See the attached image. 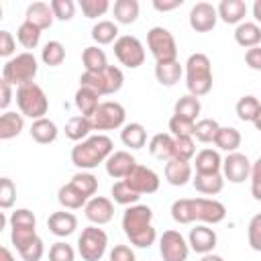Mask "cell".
Returning <instances> with one entry per match:
<instances>
[{
	"label": "cell",
	"mask_w": 261,
	"mask_h": 261,
	"mask_svg": "<svg viewBox=\"0 0 261 261\" xmlns=\"http://www.w3.org/2000/svg\"><path fill=\"white\" fill-rule=\"evenodd\" d=\"M29 133H31V139L37 141V143H41V145L53 143V141L57 139V135H59L57 124H55L53 120H49L47 116H45V118H39V120H33Z\"/></svg>",
	"instance_id": "obj_28"
},
{
	"label": "cell",
	"mask_w": 261,
	"mask_h": 261,
	"mask_svg": "<svg viewBox=\"0 0 261 261\" xmlns=\"http://www.w3.org/2000/svg\"><path fill=\"white\" fill-rule=\"evenodd\" d=\"M122 82H124L122 69L116 67V65H108V67H104L102 71H96V73L84 71L82 77H80V86L94 90L98 96L116 94L122 88Z\"/></svg>",
	"instance_id": "obj_7"
},
{
	"label": "cell",
	"mask_w": 261,
	"mask_h": 261,
	"mask_svg": "<svg viewBox=\"0 0 261 261\" xmlns=\"http://www.w3.org/2000/svg\"><path fill=\"white\" fill-rule=\"evenodd\" d=\"M196 173H220L222 157L216 149H202L196 153Z\"/></svg>",
	"instance_id": "obj_29"
},
{
	"label": "cell",
	"mask_w": 261,
	"mask_h": 261,
	"mask_svg": "<svg viewBox=\"0 0 261 261\" xmlns=\"http://www.w3.org/2000/svg\"><path fill=\"white\" fill-rule=\"evenodd\" d=\"M224 204L214 198H179L171 204V218L179 224H218L224 220Z\"/></svg>",
	"instance_id": "obj_1"
},
{
	"label": "cell",
	"mask_w": 261,
	"mask_h": 261,
	"mask_svg": "<svg viewBox=\"0 0 261 261\" xmlns=\"http://www.w3.org/2000/svg\"><path fill=\"white\" fill-rule=\"evenodd\" d=\"M173 143H175V137L173 135H169V133H157L149 141V153L155 159H159V161H169V159H173Z\"/></svg>",
	"instance_id": "obj_23"
},
{
	"label": "cell",
	"mask_w": 261,
	"mask_h": 261,
	"mask_svg": "<svg viewBox=\"0 0 261 261\" xmlns=\"http://www.w3.org/2000/svg\"><path fill=\"white\" fill-rule=\"evenodd\" d=\"M106 173L114 179H124L137 165V159L128 153V151H114L108 159H106Z\"/></svg>",
	"instance_id": "obj_18"
},
{
	"label": "cell",
	"mask_w": 261,
	"mask_h": 261,
	"mask_svg": "<svg viewBox=\"0 0 261 261\" xmlns=\"http://www.w3.org/2000/svg\"><path fill=\"white\" fill-rule=\"evenodd\" d=\"M90 130H94L92 120H90L88 116H82V114L71 116V118L67 120V124H65V137H67L69 141H75V143L88 139Z\"/></svg>",
	"instance_id": "obj_33"
},
{
	"label": "cell",
	"mask_w": 261,
	"mask_h": 261,
	"mask_svg": "<svg viewBox=\"0 0 261 261\" xmlns=\"http://www.w3.org/2000/svg\"><path fill=\"white\" fill-rule=\"evenodd\" d=\"M139 10H141V6L137 0H116L112 6L114 20L120 24H133L139 18Z\"/></svg>",
	"instance_id": "obj_35"
},
{
	"label": "cell",
	"mask_w": 261,
	"mask_h": 261,
	"mask_svg": "<svg viewBox=\"0 0 261 261\" xmlns=\"http://www.w3.org/2000/svg\"><path fill=\"white\" fill-rule=\"evenodd\" d=\"M247 239H249V247H251L253 251L261 253V212L255 214V216L249 220Z\"/></svg>",
	"instance_id": "obj_51"
},
{
	"label": "cell",
	"mask_w": 261,
	"mask_h": 261,
	"mask_svg": "<svg viewBox=\"0 0 261 261\" xmlns=\"http://www.w3.org/2000/svg\"><path fill=\"white\" fill-rule=\"evenodd\" d=\"M216 241H218V237H216L214 228H210L208 224H196V226L190 230V234H188V245H190V249H194V251L200 253V255L212 253V249L216 247Z\"/></svg>",
	"instance_id": "obj_17"
},
{
	"label": "cell",
	"mask_w": 261,
	"mask_h": 261,
	"mask_svg": "<svg viewBox=\"0 0 261 261\" xmlns=\"http://www.w3.org/2000/svg\"><path fill=\"white\" fill-rule=\"evenodd\" d=\"M190 27L196 31V33H208L216 27V20H218V10L216 6H212L210 2H196L190 10Z\"/></svg>",
	"instance_id": "obj_15"
},
{
	"label": "cell",
	"mask_w": 261,
	"mask_h": 261,
	"mask_svg": "<svg viewBox=\"0 0 261 261\" xmlns=\"http://www.w3.org/2000/svg\"><path fill=\"white\" fill-rule=\"evenodd\" d=\"M16 39L24 49H35L39 45V41H41V29H37L35 24L22 20V24L16 31Z\"/></svg>",
	"instance_id": "obj_44"
},
{
	"label": "cell",
	"mask_w": 261,
	"mask_h": 261,
	"mask_svg": "<svg viewBox=\"0 0 261 261\" xmlns=\"http://www.w3.org/2000/svg\"><path fill=\"white\" fill-rule=\"evenodd\" d=\"M234 110H237L239 120H243V122H253V120L257 118L259 110H261V102H259L255 96L247 94V96H241V98H239Z\"/></svg>",
	"instance_id": "obj_40"
},
{
	"label": "cell",
	"mask_w": 261,
	"mask_h": 261,
	"mask_svg": "<svg viewBox=\"0 0 261 261\" xmlns=\"http://www.w3.org/2000/svg\"><path fill=\"white\" fill-rule=\"evenodd\" d=\"M253 124H255V128L261 133V110H259V114H257V118L253 120Z\"/></svg>",
	"instance_id": "obj_63"
},
{
	"label": "cell",
	"mask_w": 261,
	"mask_h": 261,
	"mask_svg": "<svg viewBox=\"0 0 261 261\" xmlns=\"http://www.w3.org/2000/svg\"><path fill=\"white\" fill-rule=\"evenodd\" d=\"M214 145H216L220 151L234 153V151L241 147V133H239L234 126H220L218 133H216Z\"/></svg>",
	"instance_id": "obj_36"
},
{
	"label": "cell",
	"mask_w": 261,
	"mask_h": 261,
	"mask_svg": "<svg viewBox=\"0 0 261 261\" xmlns=\"http://www.w3.org/2000/svg\"><path fill=\"white\" fill-rule=\"evenodd\" d=\"M24 20L31 22V24H35L37 29L45 31V29H49L53 24L55 16H53V10H51V6L47 2H33V4L27 6Z\"/></svg>",
	"instance_id": "obj_20"
},
{
	"label": "cell",
	"mask_w": 261,
	"mask_h": 261,
	"mask_svg": "<svg viewBox=\"0 0 261 261\" xmlns=\"http://www.w3.org/2000/svg\"><path fill=\"white\" fill-rule=\"evenodd\" d=\"M151 220H153V210L145 204H135L124 210L122 230H124L126 239L130 241V245H135L139 249H147L155 243L157 232H155Z\"/></svg>",
	"instance_id": "obj_2"
},
{
	"label": "cell",
	"mask_w": 261,
	"mask_h": 261,
	"mask_svg": "<svg viewBox=\"0 0 261 261\" xmlns=\"http://www.w3.org/2000/svg\"><path fill=\"white\" fill-rule=\"evenodd\" d=\"M192 165L190 161H181V159H169L165 161V179L171 186H186L192 179Z\"/></svg>",
	"instance_id": "obj_22"
},
{
	"label": "cell",
	"mask_w": 261,
	"mask_h": 261,
	"mask_svg": "<svg viewBox=\"0 0 261 261\" xmlns=\"http://www.w3.org/2000/svg\"><path fill=\"white\" fill-rule=\"evenodd\" d=\"M110 194H112L114 202H116V204H120V206H135V204L139 202V198H141V194H137L135 190H130V188L126 186V181H124V179L114 181V186H112Z\"/></svg>",
	"instance_id": "obj_41"
},
{
	"label": "cell",
	"mask_w": 261,
	"mask_h": 261,
	"mask_svg": "<svg viewBox=\"0 0 261 261\" xmlns=\"http://www.w3.org/2000/svg\"><path fill=\"white\" fill-rule=\"evenodd\" d=\"M47 226H49V230H51L55 237H69V234H73L75 228H77V218H75V214H71V212L59 210V212H53V214L47 218Z\"/></svg>",
	"instance_id": "obj_19"
},
{
	"label": "cell",
	"mask_w": 261,
	"mask_h": 261,
	"mask_svg": "<svg viewBox=\"0 0 261 261\" xmlns=\"http://www.w3.org/2000/svg\"><path fill=\"white\" fill-rule=\"evenodd\" d=\"M80 8L86 18H98L110 8V2L108 0H80Z\"/></svg>",
	"instance_id": "obj_48"
},
{
	"label": "cell",
	"mask_w": 261,
	"mask_h": 261,
	"mask_svg": "<svg viewBox=\"0 0 261 261\" xmlns=\"http://www.w3.org/2000/svg\"><path fill=\"white\" fill-rule=\"evenodd\" d=\"M71 184H73L88 200L94 198L96 192H98V177H96L94 173H90V171H77V173L71 177Z\"/></svg>",
	"instance_id": "obj_43"
},
{
	"label": "cell",
	"mask_w": 261,
	"mask_h": 261,
	"mask_svg": "<svg viewBox=\"0 0 261 261\" xmlns=\"http://www.w3.org/2000/svg\"><path fill=\"white\" fill-rule=\"evenodd\" d=\"M194 155H196L194 137H175V143H173V159L190 161Z\"/></svg>",
	"instance_id": "obj_46"
},
{
	"label": "cell",
	"mask_w": 261,
	"mask_h": 261,
	"mask_svg": "<svg viewBox=\"0 0 261 261\" xmlns=\"http://www.w3.org/2000/svg\"><path fill=\"white\" fill-rule=\"evenodd\" d=\"M124 118H126L124 106L120 102L106 100V102H100L98 110L94 112L90 120H92L94 130H114V128L124 126Z\"/></svg>",
	"instance_id": "obj_10"
},
{
	"label": "cell",
	"mask_w": 261,
	"mask_h": 261,
	"mask_svg": "<svg viewBox=\"0 0 261 261\" xmlns=\"http://www.w3.org/2000/svg\"><path fill=\"white\" fill-rule=\"evenodd\" d=\"M200 110H202L200 98H196V96H192V94L181 96V98L175 102V106H173V114H177V116H181V118H188V120H194V122H196V118L200 116Z\"/></svg>",
	"instance_id": "obj_38"
},
{
	"label": "cell",
	"mask_w": 261,
	"mask_h": 261,
	"mask_svg": "<svg viewBox=\"0 0 261 261\" xmlns=\"http://www.w3.org/2000/svg\"><path fill=\"white\" fill-rule=\"evenodd\" d=\"M98 106H100V96L94 90L80 86L77 92H75V108L82 112V116L92 118L94 112L98 110Z\"/></svg>",
	"instance_id": "obj_30"
},
{
	"label": "cell",
	"mask_w": 261,
	"mask_h": 261,
	"mask_svg": "<svg viewBox=\"0 0 261 261\" xmlns=\"http://www.w3.org/2000/svg\"><path fill=\"white\" fill-rule=\"evenodd\" d=\"M126 186L130 190H135L137 194H153L159 190V175L151 169V167H145V165H135V169L124 177Z\"/></svg>",
	"instance_id": "obj_14"
},
{
	"label": "cell",
	"mask_w": 261,
	"mask_h": 261,
	"mask_svg": "<svg viewBox=\"0 0 261 261\" xmlns=\"http://www.w3.org/2000/svg\"><path fill=\"white\" fill-rule=\"evenodd\" d=\"M57 200H59V204H61L63 208H67V210H77V208H84V206L88 204V198H86L71 181L59 188Z\"/></svg>",
	"instance_id": "obj_32"
},
{
	"label": "cell",
	"mask_w": 261,
	"mask_h": 261,
	"mask_svg": "<svg viewBox=\"0 0 261 261\" xmlns=\"http://www.w3.org/2000/svg\"><path fill=\"white\" fill-rule=\"evenodd\" d=\"M75 259V251L71 245L57 241L49 247V261H73Z\"/></svg>",
	"instance_id": "obj_50"
},
{
	"label": "cell",
	"mask_w": 261,
	"mask_h": 261,
	"mask_svg": "<svg viewBox=\"0 0 261 261\" xmlns=\"http://www.w3.org/2000/svg\"><path fill=\"white\" fill-rule=\"evenodd\" d=\"M0 261H16V259H14V255L10 253L8 247H2L0 249Z\"/></svg>",
	"instance_id": "obj_60"
},
{
	"label": "cell",
	"mask_w": 261,
	"mask_h": 261,
	"mask_svg": "<svg viewBox=\"0 0 261 261\" xmlns=\"http://www.w3.org/2000/svg\"><path fill=\"white\" fill-rule=\"evenodd\" d=\"M16 200V186L12 184L10 177H2L0 179V208L8 210Z\"/></svg>",
	"instance_id": "obj_52"
},
{
	"label": "cell",
	"mask_w": 261,
	"mask_h": 261,
	"mask_svg": "<svg viewBox=\"0 0 261 261\" xmlns=\"http://www.w3.org/2000/svg\"><path fill=\"white\" fill-rule=\"evenodd\" d=\"M249 179H251V194H253V198L261 202V157L253 163Z\"/></svg>",
	"instance_id": "obj_54"
},
{
	"label": "cell",
	"mask_w": 261,
	"mask_h": 261,
	"mask_svg": "<svg viewBox=\"0 0 261 261\" xmlns=\"http://www.w3.org/2000/svg\"><path fill=\"white\" fill-rule=\"evenodd\" d=\"M159 253L163 261H186L190 255V245L179 230H165L159 239Z\"/></svg>",
	"instance_id": "obj_12"
},
{
	"label": "cell",
	"mask_w": 261,
	"mask_h": 261,
	"mask_svg": "<svg viewBox=\"0 0 261 261\" xmlns=\"http://www.w3.org/2000/svg\"><path fill=\"white\" fill-rule=\"evenodd\" d=\"M16 49V41L8 31H0V57H10Z\"/></svg>",
	"instance_id": "obj_56"
},
{
	"label": "cell",
	"mask_w": 261,
	"mask_h": 261,
	"mask_svg": "<svg viewBox=\"0 0 261 261\" xmlns=\"http://www.w3.org/2000/svg\"><path fill=\"white\" fill-rule=\"evenodd\" d=\"M84 212H86V218L100 226V224H106L112 220L114 216V206H112V200L104 198V196H94L88 200V204L84 206Z\"/></svg>",
	"instance_id": "obj_16"
},
{
	"label": "cell",
	"mask_w": 261,
	"mask_h": 261,
	"mask_svg": "<svg viewBox=\"0 0 261 261\" xmlns=\"http://www.w3.org/2000/svg\"><path fill=\"white\" fill-rule=\"evenodd\" d=\"M192 184L196 192L206 194V196H216L224 188V175L222 173H196L192 177Z\"/></svg>",
	"instance_id": "obj_24"
},
{
	"label": "cell",
	"mask_w": 261,
	"mask_h": 261,
	"mask_svg": "<svg viewBox=\"0 0 261 261\" xmlns=\"http://www.w3.org/2000/svg\"><path fill=\"white\" fill-rule=\"evenodd\" d=\"M22 128H24V116L20 112H12V110L2 112L0 116V139L2 141L18 137Z\"/></svg>",
	"instance_id": "obj_27"
},
{
	"label": "cell",
	"mask_w": 261,
	"mask_h": 261,
	"mask_svg": "<svg viewBox=\"0 0 261 261\" xmlns=\"http://www.w3.org/2000/svg\"><path fill=\"white\" fill-rule=\"evenodd\" d=\"M14 98H16V106H18L22 116H29L33 120L45 118V114L49 110V100H47V96L39 84L33 82V84L16 88Z\"/></svg>",
	"instance_id": "obj_6"
},
{
	"label": "cell",
	"mask_w": 261,
	"mask_h": 261,
	"mask_svg": "<svg viewBox=\"0 0 261 261\" xmlns=\"http://www.w3.org/2000/svg\"><path fill=\"white\" fill-rule=\"evenodd\" d=\"M251 167L253 163L249 161V157L245 153H228L222 159V175L230 181V184H243L245 179L251 177Z\"/></svg>",
	"instance_id": "obj_13"
},
{
	"label": "cell",
	"mask_w": 261,
	"mask_h": 261,
	"mask_svg": "<svg viewBox=\"0 0 261 261\" xmlns=\"http://www.w3.org/2000/svg\"><path fill=\"white\" fill-rule=\"evenodd\" d=\"M186 86L196 98L212 90V65L206 53H192L186 61Z\"/></svg>",
	"instance_id": "obj_4"
},
{
	"label": "cell",
	"mask_w": 261,
	"mask_h": 261,
	"mask_svg": "<svg viewBox=\"0 0 261 261\" xmlns=\"http://www.w3.org/2000/svg\"><path fill=\"white\" fill-rule=\"evenodd\" d=\"M39 239L35 226L31 224H10V241L16 247V251H24L29 245H33Z\"/></svg>",
	"instance_id": "obj_34"
},
{
	"label": "cell",
	"mask_w": 261,
	"mask_h": 261,
	"mask_svg": "<svg viewBox=\"0 0 261 261\" xmlns=\"http://www.w3.org/2000/svg\"><path fill=\"white\" fill-rule=\"evenodd\" d=\"M218 18L226 24H241L247 16V4L243 0H220L218 4Z\"/></svg>",
	"instance_id": "obj_21"
},
{
	"label": "cell",
	"mask_w": 261,
	"mask_h": 261,
	"mask_svg": "<svg viewBox=\"0 0 261 261\" xmlns=\"http://www.w3.org/2000/svg\"><path fill=\"white\" fill-rule=\"evenodd\" d=\"M114 153V143L108 135H94L73 145L71 149V163L80 169H94Z\"/></svg>",
	"instance_id": "obj_3"
},
{
	"label": "cell",
	"mask_w": 261,
	"mask_h": 261,
	"mask_svg": "<svg viewBox=\"0 0 261 261\" xmlns=\"http://www.w3.org/2000/svg\"><path fill=\"white\" fill-rule=\"evenodd\" d=\"M184 4V0H153V8L159 10V12H169V10H175Z\"/></svg>",
	"instance_id": "obj_59"
},
{
	"label": "cell",
	"mask_w": 261,
	"mask_h": 261,
	"mask_svg": "<svg viewBox=\"0 0 261 261\" xmlns=\"http://www.w3.org/2000/svg\"><path fill=\"white\" fill-rule=\"evenodd\" d=\"M181 73H184V67H181V63H179L177 59H173V61H163V63H155V77H157V82H159L161 86H167V88L175 86V84L179 82Z\"/></svg>",
	"instance_id": "obj_26"
},
{
	"label": "cell",
	"mask_w": 261,
	"mask_h": 261,
	"mask_svg": "<svg viewBox=\"0 0 261 261\" xmlns=\"http://www.w3.org/2000/svg\"><path fill=\"white\" fill-rule=\"evenodd\" d=\"M22 257V261H41V257L45 255V245L41 239H37L33 245H29L24 251L18 253Z\"/></svg>",
	"instance_id": "obj_53"
},
{
	"label": "cell",
	"mask_w": 261,
	"mask_h": 261,
	"mask_svg": "<svg viewBox=\"0 0 261 261\" xmlns=\"http://www.w3.org/2000/svg\"><path fill=\"white\" fill-rule=\"evenodd\" d=\"M114 55L128 69H137L145 63V47L135 35L118 37L114 43Z\"/></svg>",
	"instance_id": "obj_11"
},
{
	"label": "cell",
	"mask_w": 261,
	"mask_h": 261,
	"mask_svg": "<svg viewBox=\"0 0 261 261\" xmlns=\"http://www.w3.org/2000/svg\"><path fill=\"white\" fill-rule=\"evenodd\" d=\"M0 92H2V96H0V108L6 112L8 104L12 102V84H8L6 80H0Z\"/></svg>",
	"instance_id": "obj_58"
},
{
	"label": "cell",
	"mask_w": 261,
	"mask_h": 261,
	"mask_svg": "<svg viewBox=\"0 0 261 261\" xmlns=\"http://www.w3.org/2000/svg\"><path fill=\"white\" fill-rule=\"evenodd\" d=\"M106 247H108V234L96 224L86 226L77 239V251L84 261H100L106 253Z\"/></svg>",
	"instance_id": "obj_8"
},
{
	"label": "cell",
	"mask_w": 261,
	"mask_h": 261,
	"mask_svg": "<svg viewBox=\"0 0 261 261\" xmlns=\"http://www.w3.org/2000/svg\"><path fill=\"white\" fill-rule=\"evenodd\" d=\"M200 261H224L220 255H214V253H206V255H202V259Z\"/></svg>",
	"instance_id": "obj_62"
},
{
	"label": "cell",
	"mask_w": 261,
	"mask_h": 261,
	"mask_svg": "<svg viewBox=\"0 0 261 261\" xmlns=\"http://www.w3.org/2000/svg\"><path fill=\"white\" fill-rule=\"evenodd\" d=\"M82 61H84V67L86 71H102L104 67H108V59H106V53L104 49H100L98 45H92V47H86L84 53H82Z\"/></svg>",
	"instance_id": "obj_37"
},
{
	"label": "cell",
	"mask_w": 261,
	"mask_h": 261,
	"mask_svg": "<svg viewBox=\"0 0 261 261\" xmlns=\"http://www.w3.org/2000/svg\"><path fill=\"white\" fill-rule=\"evenodd\" d=\"M253 16L257 22H261V0H255L253 2Z\"/></svg>",
	"instance_id": "obj_61"
},
{
	"label": "cell",
	"mask_w": 261,
	"mask_h": 261,
	"mask_svg": "<svg viewBox=\"0 0 261 261\" xmlns=\"http://www.w3.org/2000/svg\"><path fill=\"white\" fill-rule=\"evenodd\" d=\"M218 128H220V124H218L214 118H202V120L196 122L194 137H196V141H200V143H214Z\"/></svg>",
	"instance_id": "obj_45"
},
{
	"label": "cell",
	"mask_w": 261,
	"mask_h": 261,
	"mask_svg": "<svg viewBox=\"0 0 261 261\" xmlns=\"http://www.w3.org/2000/svg\"><path fill=\"white\" fill-rule=\"evenodd\" d=\"M194 130H196L194 120L181 118L177 114H173L169 118V135H173V137H194Z\"/></svg>",
	"instance_id": "obj_47"
},
{
	"label": "cell",
	"mask_w": 261,
	"mask_h": 261,
	"mask_svg": "<svg viewBox=\"0 0 261 261\" xmlns=\"http://www.w3.org/2000/svg\"><path fill=\"white\" fill-rule=\"evenodd\" d=\"M120 141L124 143V147L143 149L145 143H147V130H145V126L141 122H128L120 130Z\"/></svg>",
	"instance_id": "obj_31"
},
{
	"label": "cell",
	"mask_w": 261,
	"mask_h": 261,
	"mask_svg": "<svg viewBox=\"0 0 261 261\" xmlns=\"http://www.w3.org/2000/svg\"><path fill=\"white\" fill-rule=\"evenodd\" d=\"M53 16L57 20H71L75 14V2L73 0H51L49 2Z\"/></svg>",
	"instance_id": "obj_49"
},
{
	"label": "cell",
	"mask_w": 261,
	"mask_h": 261,
	"mask_svg": "<svg viewBox=\"0 0 261 261\" xmlns=\"http://www.w3.org/2000/svg\"><path fill=\"white\" fill-rule=\"evenodd\" d=\"M92 39L98 45L116 43V39H118V27H116V22H112V20H98L92 27Z\"/></svg>",
	"instance_id": "obj_39"
},
{
	"label": "cell",
	"mask_w": 261,
	"mask_h": 261,
	"mask_svg": "<svg viewBox=\"0 0 261 261\" xmlns=\"http://www.w3.org/2000/svg\"><path fill=\"white\" fill-rule=\"evenodd\" d=\"M110 261H137L135 251L128 245H114V249L108 255Z\"/></svg>",
	"instance_id": "obj_55"
},
{
	"label": "cell",
	"mask_w": 261,
	"mask_h": 261,
	"mask_svg": "<svg viewBox=\"0 0 261 261\" xmlns=\"http://www.w3.org/2000/svg\"><path fill=\"white\" fill-rule=\"evenodd\" d=\"M37 71H39L37 57L33 53L24 51V53H18V55L10 57L4 63V67H2V80H6L8 84L20 88V86L33 84Z\"/></svg>",
	"instance_id": "obj_5"
},
{
	"label": "cell",
	"mask_w": 261,
	"mask_h": 261,
	"mask_svg": "<svg viewBox=\"0 0 261 261\" xmlns=\"http://www.w3.org/2000/svg\"><path fill=\"white\" fill-rule=\"evenodd\" d=\"M147 47L151 51V55L155 57V63H163V61H173L177 59V45L173 35L165 29V27H153L147 33Z\"/></svg>",
	"instance_id": "obj_9"
},
{
	"label": "cell",
	"mask_w": 261,
	"mask_h": 261,
	"mask_svg": "<svg viewBox=\"0 0 261 261\" xmlns=\"http://www.w3.org/2000/svg\"><path fill=\"white\" fill-rule=\"evenodd\" d=\"M234 41L245 47V49H251V47H259L261 43V27L257 22H247L243 20L241 24H237L234 29Z\"/></svg>",
	"instance_id": "obj_25"
},
{
	"label": "cell",
	"mask_w": 261,
	"mask_h": 261,
	"mask_svg": "<svg viewBox=\"0 0 261 261\" xmlns=\"http://www.w3.org/2000/svg\"><path fill=\"white\" fill-rule=\"evenodd\" d=\"M245 63L255 69V71H261V45L259 47H251L245 51Z\"/></svg>",
	"instance_id": "obj_57"
},
{
	"label": "cell",
	"mask_w": 261,
	"mask_h": 261,
	"mask_svg": "<svg viewBox=\"0 0 261 261\" xmlns=\"http://www.w3.org/2000/svg\"><path fill=\"white\" fill-rule=\"evenodd\" d=\"M41 59L45 65L49 67H57L63 63L65 59V47L59 43V41H49L45 43V47L41 49Z\"/></svg>",
	"instance_id": "obj_42"
}]
</instances>
